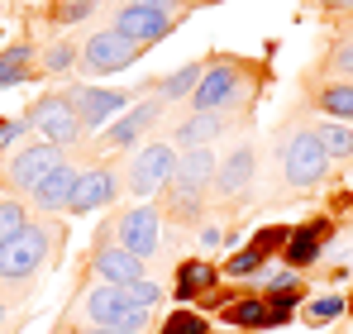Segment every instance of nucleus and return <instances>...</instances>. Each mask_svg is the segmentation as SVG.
<instances>
[{"label":"nucleus","mask_w":353,"mask_h":334,"mask_svg":"<svg viewBox=\"0 0 353 334\" xmlns=\"http://www.w3.org/2000/svg\"><path fill=\"white\" fill-rule=\"evenodd\" d=\"M53 253V229L43 224H24L10 244H0V282L10 286H24V282L39 277V268L48 263Z\"/></svg>","instance_id":"f257e3e1"},{"label":"nucleus","mask_w":353,"mask_h":334,"mask_svg":"<svg viewBox=\"0 0 353 334\" xmlns=\"http://www.w3.org/2000/svg\"><path fill=\"white\" fill-rule=\"evenodd\" d=\"M325 167H330V153H325L320 134L296 129V134L282 139V177H287V186H315L325 177Z\"/></svg>","instance_id":"f03ea898"},{"label":"nucleus","mask_w":353,"mask_h":334,"mask_svg":"<svg viewBox=\"0 0 353 334\" xmlns=\"http://www.w3.org/2000/svg\"><path fill=\"white\" fill-rule=\"evenodd\" d=\"M110 234H115V244L124 253H134V258H153L158 248H163V220H158V210L153 206H129V210H119V220L110 224Z\"/></svg>","instance_id":"7ed1b4c3"},{"label":"nucleus","mask_w":353,"mask_h":334,"mask_svg":"<svg viewBox=\"0 0 353 334\" xmlns=\"http://www.w3.org/2000/svg\"><path fill=\"white\" fill-rule=\"evenodd\" d=\"M143 53V43H134V39H124L115 29H101V34H91L86 43H81V72L86 77H105V72H124V67H134Z\"/></svg>","instance_id":"20e7f679"},{"label":"nucleus","mask_w":353,"mask_h":334,"mask_svg":"<svg viewBox=\"0 0 353 334\" xmlns=\"http://www.w3.org/2000/svg\"><path fill=\"white\" fill-rule=\"evenodd\" d=\"M239 91H243V67H239L234 57H215V62L205 67L201 86L191 91V101H196V110H215V115H225L230 106H234Z\"/></svg>","instance_id":"39448f33"},{"label":"nucleus","mask_w":353,"mask_h":334,"mask_svg":"<svg viewBox=\"0 0 353 334\" xmlns=\"http://www.w3.org/2000/svg\"><path fill=\"white\" fill-rule=\"evenodd\" d=\"M172 167H176V153L172 144H148V148H139L134 158H129V177H124V186H129V196H153L158 186H168L172 181Z\"/></svg>","instance_id":"423d86ee"},{"label":"nucleus","mask_w":353,"mask_h":334,"mask_svg":"<svg viewBox=\"0 0 353 334\" xmlns=\"http://www.w3.org/2000/svg\"><path fill=\"white\" fill-rule=\"evenodd\" d=\"M91 273L105 282V286H129V282L148 277L143 258L124 253V248L115 244V234H110V229H101V239H96V248H91Z\"/></svg>","instance_id":"0eeeda50"},{"label":"nucleus","mask_w":353,"mask_h":334,"mask_svg":"<svg viewBox=\"0 0 353 334\" xmlns=\"http://www.w3.org/2000/svg\"><path fill=\"white\" fill-rule=\"evenodd\" d=\"M67 163L62 158V148H53V144H29V148H19L10 163H5V181L14 186V191H34L48 172H58V167Z\"/></svg>","instance_id":"6e6552de"},{"label":"nucleus","mask_w":353,"mask_h":334,"mask_svg":"<svg viewBox=\"0 0 353 334\" xmlns=\"http://www.w3.org/2000/svg\"><path fill=\"white\" fill-rule=\"evenodd\" d=\"M115 34L143 43V48H153L158 39L172 34V14H168V10H148V5H119L115 10Z\"/></svg>","instance_id":"1a4fd4ad"},{"label":"nucleus","mask_w":353,"mask_h":334,"mask_svg":"<svg viewBox=\"0 0 353 334\" xmlns=\"http://www.w3.org/2000/svg\"><path fill=\"white\" fill-rule=\"evenodd\" d=\"M129 311H134V306L124 301V286H105V282L91 286V291L81 296V306H77L81 325H96V330H119Z\"/></svg>","instance_id":"9d476101"},{"label":"nucleus","mask_w":353,"mask_h":334,"mask_svg":"<svg viewBox=\"0 0 353 334\" xmlns=\"http://www.w3.org/2000/svg\"><path fill=\"white\" fill-rule=\"evenodd\" d=\"M62 101L77 110L81 129H101L115 110H124L129 96H124V91H96V86H72V91H62Z\"/></svg>","instance_id":"9b49d317"},{"label":"nucleus","mask_w":353,"mask_h":334,"mask_svg":"<svg viewBox=\"0 0 353 334\" xmlns=\"http://www.w3.org/2000/svg\"><path fill=\"white\" fill-rule=\"evenodd\" d=\"M115 196H119V177H115V167H91V172H81V181H77V191H72L67 210H72V215H91V210L110 206Z\"/></svg>","instance_id":"f8f14e48"},{"label":"nucleus","mask_w":353,"mask_h":334,"mask_svg":"<svg viewBox=\"0 0 353 334\" xmlns=\"http://www.w3.org/2000/svg\"><path fill=\"white\" fill-rule=\"evenodd\" d=\"M215 172H220L215 148H186V153H176L172 181L176 186H191V191H205V186H215Z\"/></svg>","instance_id":"ddd939ff"},{"label":"nucleus","mask_w":353,"mask_h":334,"mask_svg":"<svg viewBox=\"0 0 353 334\" xmlns=\"http://www.w3.org/2000/svg\"><path fill=\"white\" fill-rule=\"evenodd\" d=\"M230 124H234L230 115H215V110H196L191 119H186V124H176L172 144L181 148V153H186V148H210V144H215V139H220V134H225Z\"/></svg>","instance_id":"4468645a"},{"label":"nucleus","mask_w":353,"mask_h":334,"mask_svg":"<svg viewBox=\"0 0 353 334\" xmlns=\"http://www.w3.org/2000/svg\"><path fill=\"white\" fill-rule=\"evenodd\" d=\"M77 181H81V172L72 163H62L58 172H48L29 196H34V206L39 210H48V215H58V210H67V201H72V191H77Z\"/></svg>","instance_id":"2eb2a0df"},{"label":"nucleus","mask_w":353,"mask_h":334,"mask_svg":"<svg viewBox=\"0 0 353 334\" xmlns=\"http://www.w3.org/2000/svg\"><path fill=\"white\" fill-rule=\"evenodd\" d=\"M158 115H163V101L153 96V101L134 106V110L124 115L119 124H110V129L101 134V144H105V148H129V144H134L139 134H148V129H153V119H158Z\"/></svg>","instance_id":"dca6fc26"},{"label":"nucleus","mask_w":353,"mask_h":334,"mask_svg":"<svg viewBox=\"0 0 353 334\" xmlns=\"http://www.w3.org/2000/svg\"><path fill=\"white\" fill-rule=\"evenodd\" d=\"M253 167H258V158H253V144H239L230 158H220V172H215V191H220V196H239V191L253 181Z\"/></svg>","instance_id":"f3484780"},{"label":"nucleus","mask_w":353,"mask_h":334,"mask_svg":"<svg viewBox=\"0 0 353 334\" xmlns=\"http://www.w3.org/2000/svg\"><path fill=\"white\" fill-rule=\"evenodd\" d=\"M210 286H215V268H210L205 258H186V263L176 268L172 296L176 301H191V296H201V291H210Z\"/></svg>","instance_id":"a211bd4d"},{"label":"nucleus","mask_w":353,"mask_h":334,"mask_svg":"<svg viewBox=\"0 0 353 334\" xmlns=\"http://www.w3.org/2000/svg\"><path fill=\"white\" fill-rule=\"evenodd\" d=\"M320 239H325V220L305 224V229H292V239H287V268H310L315 253H320Z\"/></svg>","instance_id":"6ab92c4d"},{"label":"nucleus","mask_w":353,"mask_h":334,"mask_svg":"<svg viewBox=\"0 0 353 334\" xmlns=\"http://www.w3.org/2000/svg\"><path fill=\"white\" fill-rule=\"evenodd\" d=\"M163 206H168V215H172L176 224H191V220H201V210H205V191H191V186H176V181H168Z\"/></svg>","instance_id":"aec40b11"},{"label":"nucleus","mask_w":353,"mask_h":334,"mask_svg":"<svg viewBox=\"0 0 353 334\" xmlns=\"http://www.w3.org/2000/svg\"><path fill=\"white\" fill-rule=\"evenodd\" d=\"M201 77H205V62H186V67H176L172 77H163V81H158V101L168 106V101L191 96V91L201 86Z\"/></svg>","instance_id":"412c9836"},{"label":"nucleus","mask_w":353,"mask_h":334,"mask_svg":"<svg viewBox=\"0 0 353 334\" xmlns=\"http://www.w3.org/2000/svg\"><path fill=\"white\" fill-rule=\"evenodd\" d=\"M220 315H225L230 325H239V330H258L263 315H268V301H263V296H243V301H234V306H225Z\"/></svg>","instance_id":"4be33fe9"},{"label":"nucleus","mask_w":353,"mask_h":334,"mask_svg":"<svg viewBox=\"0 0 353 334\" xmlns=\"http://www.w3.org/2000/svg\"><path fill=\"white\" fill-rule=\"evenodd\" d=\"M29 62H34V48H29V43H14V48H5V53H0V86H14V81H24Z\"/></svg>","instance_id":"5701e85b"},{"label":"nucleus","mask_w":353,"mask_h":334,"mask_svg":"<svg viewBox=\"0 0 353 334\" xmlns=\"http://www.w3.org/2000/svg\"><path fill=\"white\" fill-rule=\"evenodd\" d=\"M320 110L330 119H353V81H334L330 91H320Z\"/></svg>","instance_id":"b1692460"},{"label":"nucleus","mask_w":353,"mask_h":334,"mask_svg":"<svg viewBox=\"0 0 353 334\" xmlns=\"http://www.w3.org/2000/svg\"><path fill=\"white\" fill-rule=\"evenodd\" d=\"M124 301L139 306V311H158V306H163V286H158L153 277H139V282L124 286Z\"/></svg>","instance_id":"393cba45"},{"label":"nucleus","mask_w":353,"mask_h":334,"mask_svg":"<svg viewBox=\"0 0 353 334\" xmlns=\"http://www.w3.org/2000/svg\"><path fill=\"white\" fill-rule=\"evenodd\" d=\"M315 134H320V144H325V153H330V158H339V163L353 158V134L344 129V124H320Z\"/></svg>","instance_id":"a878e982"},{"label":"nucleus","mask_w":353,"mask_h":334,"mask_svg":"<svg viewBox=\"0 0 353 334\" xmlns=\"http://www.w3.org/2000/svg\"><path fill=\"white\" fill-rule=\"evenodd\" d=\"M344 311H349L344 296H315V301L305 306V325H330V320H339Z\"/></svg>","instance_id":"bb28decb"},{"label":"nucleus","mask_w":353,"mask_h":334,"mask_svg":"<svg viewBox=\"0 0 353 334\" xmlns=\"http://www.w3.org/2000/svg\"><path fill=\"white\" fill-rule=\"evenodd\" d=\"M263 263H268V253L263 248H243V253H234L230 263H225V277H234V282H243V277H253V273H263Z\"/></svg>","instance_id":"cd10ccee"},{"label":"nucleus","mask_w":353,"mask_h":334,"mask_svg":"<svg viewBox=\"0 0 353 334\" xmlns=\"http://www.w3.org/2000/svg\"><path fill=\"white\" fill-rule=\"evenodd\" d=\"M24 224H29V215H24V206H19V201H0V244H10Z\"/></svg>","instance_id":"c85d7f7f"},{"label":"nucleus","mask_w":353,"mask_h":334,"mask_svg":"<svg viewBox=\"0 0 353 334\" xmlns=\"http://www.w3.org/2000/svg\"><path fill=\"white\" fill-rule=\"evenodd\" d=\"M210 325L201 320V315H191V311H172L168 320H163V330L158 334H205Z\"/></svg>","instance_id":"c756f323"},{"label":"nucleus","mask_w":353,"mask_h":334,"mask_svg":"<svg viewBox=\"0 0 353 334\" xmlns=\"http://www.w3.org/2000/svg\"><path fill=\"white\" fill-rule=\"evenodd\" d=\"M77 57H81V53H77L72 43H53V48L43 53V67H48V72H67V67H72Z\"/></svg>","instance_id":"7c9ffc66"},{"label":"nucleus","mask_w":353,"mask_h":334,"mask_svg":"<svg viewBox=\"0 0 353 334\" xmlns=\"http://www.w3.org/2000/svg\"><path fill=\"white\" fill-rule=\"evenodd\" d=\"M96 10V0H62L58 5V24H77V19H86Z\"/></svg>","instance_id":"2f4dec72"},{"label":"nucleus","mask_w":353,"mask_h":334,"mask_svg":"<svg viewBox=\"0 0 353 334\" xmlns=\"http://www.w3.org/2000/svg\"><path fill=\"white\" fill-rule=\"evenodd\" d=\"M220 244H225V229H220V224H205V229H201V248H205V253H215Z\"/></svg>","instance_id":"473e14b6"},{"label":"nucleus","mask_w":353,"mask_h":334,"mask_svg":"<svg viewBox=\"0 0 353 334\" xmlns=\"http://www.w3.org/2000/svg\"><path fill=\"white\" fill-rule=\"evenodd\" d=\"M334 67H339V72H353V43H339V48H334Z\"/></svg>","instance_id":"72a5a7b5"},{"label":"nucleus","mask_w":353,"mask_h":334,"mask_svg":"<svg viewBox=\"0 0 353 334\" xmlns=\"http://www.w3.org/2000/svg\"><path fill=\"white\" fill-rule=\"evenodd\" d=\"M129 5H148V10H168V14H172L176 0H129Z\"/></svg>","instance_id":"f704fd0d"},{"label":"nucleus","mask_w":353,"mask_h":334,"mask_svg":"<svg viewBox=\"0 0 353 334\" xmlns=\"http://www.w3.org/2000/svg\"><path fill=\"white\" fill-rule=\"evenodd\" d=\"M330 10H353V0H325Z\"/></svg>","instance_id":"c9c22d12"},{"label":"nucleus","mask_w":353,"mask_h":334,"mask_svg":"<svg viewBox=\"0 0 353 334\" xmlns=\"http://www.w3.org/2000/svg\"><path fill=\"white\" fill-rule=\"evenodd\" d=\"M5 315H10V306H5V301H0V325H5Z\"/></svg>","instance_id":"e433bc0d"},{"label":"nucleus","mask_w":353,"mask_h":334,"mask_svg":"<svg viewBox=\"0 0 353 334\" xmlns=\"http://www.w3.org/2000/svg\"><path fill=\"white\" fill-rule=\"evenodd\" d=\"M349 306H353V301H349Z\"/></svg>","instance_id":"4c0bfd02"}]
</instances>
